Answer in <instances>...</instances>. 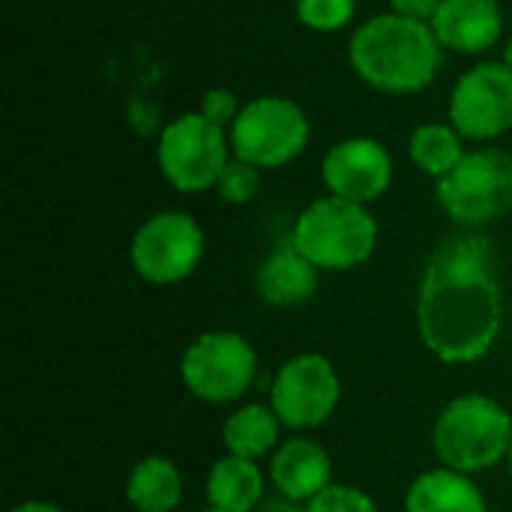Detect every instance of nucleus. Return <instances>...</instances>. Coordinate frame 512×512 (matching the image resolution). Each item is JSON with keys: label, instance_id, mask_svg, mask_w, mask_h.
Here are the masks:
<instances>
[{"label": "nucleus", "instance_id": "nucleus-1", "mask_svg": "<svg viewBox=\"0 0 512 512\" xmlns=\"http://www.w3.org/2000/svg\"><path fill=\"white\" fill-rule=\"evenodd\" d=\"M504 327V291L495 273V246L462 228L435 246L420 279L417 330L444 363L483 360Z\"/></svg>", "mask_w": 512, "mask_h": 512}, {"label": "nucleus", "instance_id": "nucleus-2", "mask_svg": "<svg viewBox=\"0 0 512 512\" xmlns=\"http://www.w3.org/2000/svg\"><path fill=\"white\" fill-rule=\"evenodd\" d=\"M444 54L429 21L399 12L366 18L348 42L354 75L387 96H414L426 90L438 78Z\"/></svg>", "mask_w": 512, "mask_h": 512}, {"label": "nucleus", "instance_id": "nucleus-3", "mask_svg": "<svg viewBox=\"0 0 512 512\" xmlns=\"http://www.w3.org/2000/svg\"><path fill=\"white\" fill-rule=\"evenodd\" d=\"M512 444L510 411L483 393H465L444 405L432 426L438 462L459 474H480L507 459Z\"/></svg>", "mask_w": 512, "mask_h": 512}, {"label": "nucleus", "instance_id": "nucleus-4", "mask_svg": "<svg viewBox=\"0 0 512 512\" xmlns=\"http://www.w3.org/2000/svg\"><path fill=\"white\" fill-rule=\"evenodd\" d=\"M288 240L318 270L345 273L363 267L375 255L378 219L366 204L324 195L300 210Z\"/></svg>", "mask_w": 512, "mask_h": 512}, {"label": "nucleus", "instance_id": "nucleus-5", "mask_svg": "<svg viewBox=\"0 0 512 512\" xmlns=\"http://www.w3.org/2000/svg\"><path fill=\"white\" fill-rule=\"evenodd\" d=\"M438 207L459 225L480 231L512 207V153L477 147L435 183Z\"/></svg>", "mask_w": 512, "mask_h": 512}, {"label": "nucleus", "instance_id": "nucleus-6", "mask_svg": "<svg viewBox=\"0 0 512 512\" xmlns=\"http://www.w3.org/2000/svg\"><path fill=\"white\" fill-rule=\"evenodd\" d=\"M231 153L261 171H276L294 162L312 138L306 111L288 96H255L243 102L240 117L228 129Z\"/></svg>", "mask_w": 512, "mask_h": 512}, {"label": "nucleus", "instance_id": "nucleus-7", "mask_svg": "<svg viewBox=\"0 0 512 512\" xmlns=\"http://www.w3.org/2000/svg\"><path fill=\"white\" fill-rule=\"evenodd\" d=\"M228 129L210 123L201 111L174 117L156 141V165L168 186L183 195H201L216 189L219 174L231 162Z\"/></svg>", "mask_w": 512, "mask_h": 512}, {"label": "nucleus", "instance_id": "nucleus-8", "mask_svg": "<svg viewBox=\"0 0 512 512\" xmlns=\"http://www.w3.org/2000/svg\"><path fill=\"white\" fill-rule=\"evenodd\" d=\"M258 375L255 345L231 330L201 333L180 357L183 387L207 405L240 402Z\"/></svg>", "mask_w": 512, "mask_h": 512}, {"label": "nucleus", "instance_id": "nucleus-9", "mask_svg": "<svg viewBox=\"0 0 512 512\" xmlns=\"http://www.w3.org/2000/svg\"><path fill=\"white\" fill-rule=\"evenodd\" d=\"M204 228L183 210H159L138 225L129 243L132 270L150 285L189 279L204 258Z\"/></svg>", "mask_w": 512, "mask_h": 512}, {"label": "nucleus", "instance_id": "nucleus-10", "mask_svg": "<svg viewBox=\"0 0 512 512\" xmlns=\"http://www.w3.org/2000/svg\"><path fill=\"white\" fill-rule=\"evenodd\" d=\"M342 399V381L330 357L297 354L285 360L270 384V408L291 432L318 429L327 423Z\"/></svg>", "mask_w": 512, "mask_h": 512}, {"label": "nucleus", "instance_id": "nucleus-11", "mask_svg": "<svg viewBox=\"0 0 512 512\" xmlns=\"http://www.w3.org/2000/svg\"><path fill=\"white\" fill-rule=\"evenodd\" d=\"M447 117L465 141H495L512 129V69L504 60H480L450 90Z\"/></svg>", "mask_w": 512, "mask_h": 512}, {"label": "nucleus", "instance_id": "nucleus-12", "mask_svg": "<svg viewBox=\"0 0 512 512\" xmlns=\"http://www.w3.org/2000/svg\"><path fill=\"white\" fill-rule=\"evenodd\" d=\"M393 174L396 165L390 150L372 135L342 138L321 159V180L327 195L366 207L387 195V189L393 186Z\"/></svg>", "mask_w": 512, "mask_h": 512}, {"label": "nucleus", "instance_id": "nucleus-13", "mask_svg": "<svg viewBox=\"0 0 512 512\" xmlns=\"http://www.w3.org/2000/svg\"><path fill=\"white\" fill-rule=\"evenodd\" d=\"M429 24L444 51L477 57L501 42L504 9L498 0H444Z\"/></svg>", "mask_w": 512, "mask_h": 512}, {"label": "nucleus", "instance_id": "nucleus-14", "mask_svg": "<svg viewBox=\"0 0 512 512\" xmlns=\"http://www.w3.org/2000/svg\"><path fill=\"white\" fill-rule=\"evenodd\" d=\"M270 483L282 498L309 504L315 495L333 486V459L318 441L294 435L270 456Z\"/></svg>", "mask_w": 512, "mask_h": 512}, {"label": "nucleus", "instance_id": "nucleus-15", "mask_svg": "<svg viewBox=\"0 0 512 512\" xmlns=\"http://www.w3.org/2000/svg\"><path fill=\"white\" fill-rule=\"evenodd\" d=\"M318 267L303 258L294 243L276 246L255 270V291L264 303L276 309H297L309 303L318 291Z\"/></svg>", "mask_w": 512, "mask_h": 512}, {"label": "nucleus", "instance_id": "nucleus-16", "mask_svg": "<svg viewBox=\"0 0 512 512\" xmlns=\"http://www.w3.org/2000/svg\"><path fill=\"white\" fill-rule=\"evenodd\" d=\"M405 512H489V504L468 474L441 465L423 471L408 486Z\"/></svg>", "mask_w": 512, "mask_h": 512}, {"label": "nucleus", "instance_id": "nucleus-17", "mask_svg": "<svg viewBox=\"0 0 512 512\" xmlns=\"http://www.w3.org/2000/svg\"><path fill=\"white\" fill-rule=\"evenodd\" d=\"M207 507L222 512H255L264 504V471L252 459L225 453L207 471Z\"/></svg>", "mask_w": 512, "mask_h": 512}, {"label": "nucleus", "instance_id": "nucleus-18", "mask_svg": "<svg viewBox=\"0 0 512 512\" xmlns=\"http://www.w3.org/2000/svg\"><path fill=\"white\" fill-rule=\"evenodd\" d=\"M282 420L270 408V402H249L231 411L222 423V444L225 453L261 462L264 456L276 453L282 444Z\"/></svg>", "mask_w": 512, "mask_h": 512}, {"label": "nucleus", "instance_id": "nucleus-19", "mask_svg": "<svg viewBox=\"0 0 512 512\" xmlns=\"http://www.w3.org/2000/svg\"><path fill=\"white\" fill-rule=\"evenodd\" d=\"M126 501L135 512H174L183 501V477L165 456H144L126 477Z\"/></svg>", "mask_w": 512, "mask_h": 512}, {"label": "nucleus", "instance_id": "nucleus-20", "mask_svg": "<svg viewBox=\"0 0 512 512\" xmlns=\"http://www.w3.org/2000/svg\"><path fill=\"white\" fill-rule=\"evenodd\" d=\"M465 138L459 135V129L447 120V123H420L411 138H408V156L414 162V168L426 177H432L435 183L441 177H447L465 156Z\"/></svg>", "mask_w": 512, "mask_h": 512}, {"label": "nucleus", "instance_id": "nucleus-21", "mask_svg": "<svg viewBox=\"0 0 512 512\" xmlns=\"http://www.w3.org/2000/svg\"><path fill=\"white\" fill-rule=\"evenodd\" d=\"M297 21L312 33H339L357 15V0H297Z\"/></svg>", "mask_w": 512, "mask_h": 512}, {"label": "nucleus", "instance_id": "nucleus-22", "mask_svg": "<svg viewBox=\"0 0 512 512\" xmlns=\"http://www.w3.org/2000/svg\"><path fill=\"white\" fill-rule=\"evenodd\" d=\"M261 174H264L261 168H255V165L231 156V162L225 165V171L216 180V195L225 204L243 207V204H249V201L258 198V192H261Z\"/></svg>", "mask_w": 512, "mask_h": 512}, {"label": "nucleus", "instance_id": "nucleus-23", "mask_svg": "<svg viewBox=\"0 0 512 512\" xmlns=\"http://www.w3.org/2000/svg\"><path fill=\"white\" fill-rule=\"evenodd\" d=\"M303 512H378V504L357 486L333 483L321 495H315Z\"/></svg>", "mask_w": 512, "mask_h": 512}, {"label": "nucleus", "instance_id": "nucleus-24", "mask_svg": "<svg viewBox=\"0 0 512 512\" xmlns=\"http://www.w3.org/2000/svg\"><path fill=\"white\" fill-rule=\"evenodd\" d=\"M198 111H201L210 123H216V126H222V129H231L234 120H237L240 111H243V102H240L237 93L228 90V87H210V90L204 93Z\"/></svg>", "mask_w": 512, "mask_h": 512}, {"label": "nucleus", "instance_id": "nucleus-25", "mask_svg": "<svg viewBox=\"0 0 512 512\" xmlns=\"http://www.w3.org/2000/svg\"><path fill=\"white\" fill-rule=\"evenodd\" d=\"M444 0H390V12L408 15V18H420V21H432L435 12L441 9Z\"/></svg>", "mask_w": 512, "mask_h": 512}, {"label": "nucleus", "instance_id": "nucleus-26", "mask_svg": "<svg viewBox=\"0 0 512 512\" xmlns=\"http://www.w3.org/2000/svg\"><path fill=\"white\" fill-rule=\"evenodd\" d=\"M9 512H66L57 504H48V501H24V504H15Z\"/></svg>", "mask_w": 512, "mask_h": 512}, {"label": "nucleus", "instance_id": "nucleus-27", "mask_svg": "<svg viewBox=\"0 0 512 512\" xmlns=\"http://www.w3.org/2000/svg\"><path fill=\"white\" fill-rule=\"evenodd\" d=\"M507 66L512 69V30H510V36H507V42H504V57H501Z\"/></svg>", "mask_w": 512, "mask_h": 512}, {"label": "nucleus", "instance_id": "nucleus-28", "mask_svg": "<svg viewBox=\"0 0 512 512\" xmlns=\"http://www.w3.org/2000/svg\"><path fill=\"white\" fill-rule=\"evenodd\" d=\"M504 462H507V471H510V477H512V444H510V453H507V459H504Z\"/></svg>", "mask_w": 512, "mask_h": 512}, {"label": "nucleus", "instance_id": "nucleus-29", "mask_svg": "<svg viewBox=\"0 0 512 512\" xmlns=\"http://www.w3.org/2000/svg\"><path fill=\"white\" fill-rule=\"evenodd\" d=\"M198 512H222V510H216V507H204V510H198Z\"/></svg>", "mask_w": 512, "mask_h": 512}]
</instances>
